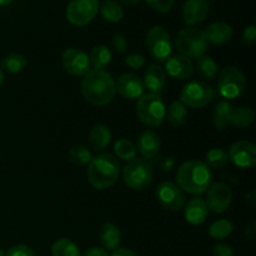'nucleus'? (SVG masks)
<instances>
[{
  "mask_svg": "<svg viewBox=\"0 0 256 256\" xmlns=\"http://www.w3.org/2000/svg\"><path fill=\"white\" fill-rule=\"evenodd\" d=\"M165 72L176 80L190 79L194 74V64L192 59L184 55H174L165 62Z\"/></svg>",
  "mask_w": 256,
  "mask_h": 256,
  "instance_id": "16",
  "label": "nucleus"
},
{
  "mask_svg": "<svg viewBox=\"0 0 256 256\" xmlns=\"http://www.w3.org/2000/svg\"><path fill=\"white\" fill-rule=\"evenodd\" d=\"M246 89V78L236 66H226L218 78V90L225 100L236 99Z\"/></svg>",
  "mask_w": 256,
  "mask_h": 256,
  "instance_id": "7",
  "label": "nucleus"
},
{
  "mask_svg": "<svg viewBox=\"0 0 256 256\" xmlns=\"http://www.w3.org/2000/svg\"><path fill=\"white\" fill-rule=\"evenodd\" d=\"M204 34L206 36L208 42H212L214 45H224L232 40L234 30L226 22H215L206 28Z\"/></svg>",
  "mask_w": 256,
  "mask_h": 256,
  "instance_id": "20",
  "label": "nucleus"
},
{
  "mask_svg": "<svg viewBox=\"0 0 256 256\" xmlns=\"http://www.w3.org/2000/svg\"><path fill=\"white\" fill-rule=\"evenodd\" d=\"M26 58L19 52H10L0 62V69L10 74H18L26 68Z\"/></svg>",
  "mask_w": 256,
  "mask_h": 256,
  "instance_id": "29",
  "label": "nucleus"
},
{
  "mask_svg": "<svg viewBox=\"0 0 256 256\" xmlns=\"http://www.w3.org/2000/svg\"><path fill=\"white\" fill-rule=\"evenodd\" d=\"M156 199L164 209L170 212H179L185 205L184 192L178 186L176 182H164L156 188Z\"/></svg>",
  "mask_w": 256,
  "mask_h": 256,
  "instance_id": "11",
  "label": "nucleus"
},
{
  "mask_svg": "<svg viewBox=\"0 0 256 256\" xmlns=\"http://www.w3.org/2000/svg\"><path fill=\"white\" fill-rule=\"evenodd\" d=\"M232 109L234 108H232V105L228 100H220L214 106V110H212V122H214V126L219 132H224V130L228 129L230 114H232Z\"/></svg>",
  "mask_w": 256,
  "mask_h": 256,
  "instance_id": "24",
  "label": "nucleus"
},
{
  "mask_svg": "<svg viewBox=\"0 0 256 256\" xmlns=\"http://www.w3.org/2000/svg\"><path fill=\"white\" fill-rule=\"evenodd\" d=\"M228 162H229V155L222 148H212L208 152L205 164L210 169H222V168L226 166Z\"/></svg>",
  "mask_w": 256,
  "mask_h": 256,
  "instance_id": "33",
  "label": "nucleus"
},
{
  "mask_svg": "<svg viewBox=\"0 0 256 256\" xmlns=\"http://www.w3.org/2000/svg\"><path fill=\"white\" fill-rule=\"evenodd\" d=\"M5 256H36V254L28 245H15L8 250Z\"/></svg>",
  "mask_w": 256,
  "mask_h": 256,
  "instance_id": "37",
  "label": "nucleus"
},
{
  "mask_svg": "<svg viewBox=\"0 0 256 256\" xmlns=\"http://www.w3.org/2000/svg\"><path fill=\"white\" fill-rule=\"evenodd\" d=\"M175 46L178 52L189 59H199L205 55L209 42L204 32L199 28L189 26L180 30L175 39Z\"/></svg>",
  "mask_w": 256,
  "mask_h": 256,
  "instance_id": "4",
  "label": "nucleus"
},
{
  "mask_svg": "<svg viewBox=\"0 0 256 256\" xmlns=\"http://www.w3.org/2000/svg\"><path fill=\"white\" fill-rule=\"evenodd\" d=\"M112 59V54L106 45H96L92 49L89 55L90 65L94 70H102L110 64Z\"/></svg>",
  "mask_w": 256,
  "mask_h": 256,
  "instance_id": "27",
  "label": "nucleus"
},
{
  "mask_svg": "<svg viewBox=\"0 0 256 256\" xmlns=\"http://www.w3.org/2000/svg\"><path fill=\"white\" fill-rule=\"evenodd\" d=\"M160 136L154 130H145L140 134L136 142V150L142 154V159L152 160L160 150Z\"/></svg>",
  "mask_w": 256,
  "mask_h": 256,
  "instance_id": "18",
  "label": "nucleus"
},
{
  "mask_svg": "<svg viewBox=\"0 0 256 256\" xmlns=\"http://www.w3.org/2000/svg\"><path fill=\"white\" fill-rule=\"evenodd\" d=\"M175 166V158L174 156H165L162 158L159 162V168L162 172H170Z\"/></svg>",
  "mask_w": 256,
  "mask_h": 256,
  "instance_id": "42",
  "label": "nucleus"
},
{
  "mask_svg": "<svg viewBox=\"0 0 256 256\" xmlns=\"http://www.w3.org/2000/svg\"><path fill=\"white\" fill-rule=\"evenodd\" d=\"M154 176L152 160L135 158L122 168V180L128 188L135 192H142L150 186Z\"/></svg>",
  "mask_w": 256,
  "mask_h": 256,
  "instance_id": "5",
  "label": "nucleus"
},
{
  "mask_svg": "<svg viewBox=\"0 0 256 256\" xmlns=\"http://www.w3.org/2000/svg\"><path fill=\"white\" fill-rule=\"evenodd\" d=\"M234 230V225L230 220L220 219L212 222L209 226V236L215 240L226 239Z\"/></svg>",
  "mask_w": 256,
  "mask_h": 256,
  "instance_id": "32",
  "label": "nucleus"
},
{
  "mask_svg": "<svg viewBox=\"0 0 256 256\" xmlns=\"http://www.w3.org/2000/svg\"><path fill=\"white\" fill-rule=\"evenodd\" d=\"M112 142V132L105 124H95L89 132V144L95 152H102Z\"/></svg>",
  "mask_w": 256,
  "mask_h": 256,
  "instance_id": "23",
  "label": "nucleus"
},
{
  "mask_svg": "<svg viewBox=\"0 0 256 256\" xmlns=\"http://www.w3.org/2000/svg\"><path fill=\"white\" fill-rule=\"evenodd\" d=\"M12 0H0V6H5V5H9Z\"/></svg>",
  "mask_w": 256,
  "mask_h": 256,
  "instance_id": "47",
  "label": "nucleus"
},
{
  "mask_svg": "<svg viewBox=\"0 0 256 256\" xmlns=\"http://www.w3.org/2000/svg\"><path fill=\"white\" fill-rule=\"evenodd\" d=\"M208 214H209V209H208L205 200L202 198H192L186 204L184 212L185 220L194 226L204 224Z\"/></svg>",
  "mask_w": 256,
  "mask_h": 256,
  "instance_id": "21",
  "label": "nucleus"
},
{
  "mask_svg": "<svg viewBox=\"0 0 256 256\" xmlns=\"http://www.w3.org/2000/svg\"><path fill=\"white\" fill-rule=\"evenodd\" d=\"M206 206L214 214H222L229 209L232 200V190L224 182H215L206 190Z\"/></svg>",
  "mask_w": 256,
  "mask_h": 256,
  "instance_id": "13",
  "label": "nucleus"
},
{
  "mask_svg": "<svg viewBox=\"0 0 256 256\" xmlns=\"http://www.w3.org/2000/svg\"><path fill=\"white\" fill-rule=\"evenodd\" d=\"M145 44H146L148 52L158 62H166L172 55V36L165 28L159 26V25L152 26L148 32Z\"/></svg>",
  "mask_w": 256,
  "mask_h": 256,
  "instance_id": "9",
  "label": "nucleus"
},
{
  "mask_svg": "<svg viewBox=\"0 0 256 256\" xmlns=\"http://www.w3.org/2000/svg\"><path fill=\"white\" fill-rule=\"evenodd\" d=\"M69 158L72 164L82 166V165L89 164L90 160L92 159V155L90 150L86 149V146H84V145H74L70 149Z\"/></svg>",
  "mask_w": 256,
  "mask_h": 256,
  "instance_id": "35",
  "label": "nucleus"
},
{
  "mask_svg": "<svg viewBox=\"0 0 256 256\" xmlns=\"http://www.w3.org/2000/svg\"><path fill=\"white\" fill-rule=\"evenodd\" d=\"M0 256H5V252H2V249H0Z\"/></svg>",
  "mask_w": 256,
  "mask_h": 256,
  "instance_id": "49",
  "label": "nucleus"
},
{
  "mask_svg": "<svg viewBox=\"0 0 256 256\" xmlns=\"http://www.w3.org/2000/svg\"><path fill=\"white\" fill-rule=\"evenodd\" d=\"M99 242L102 244V249L112 250L119 248L120 242H122V232L116 225L112 222H106L100 228L99 232Z\"/></svg>",
  "mask_w": 256,
  "mask_h": 256,
  "instance_id": "22",
  "label": "nucleus"
},
{
  "mask_svg": "<svg viewBox=\"0 0 256 256\" xmlns=\"http://www.w3.org/2000/svg\"><path fill=\"white\" fill-rule=\"evenodd\" d=\"M145 2L158 12H169L174 6V0H145Z\"/></svg>",
  "mask_w": 256,
  "mask_h": 256,
  "instance_id": "36",
  "label": "nucleus"
},
{
  "mask_svg": "<svg viewBox=\"0 0 256 256\" xmlns=\"http://www.w3.org/2000/svg\"><path fill=\"white\" fill-rule=\"evenodd\" d=\"M255 112L249 106H240L236 109H232L230 114L229 125L236 126L239 129H246L254 122Z\"/></svg>",
  "mask_w": 256,
  "mask_h": 256,
  "instance_id": "25",
  "label": "nucleus"
},
{
  "mask_svg": "<svg viewBox=\"0 0 256 256\" xmlns=\"http://www.w3.org/2000/svg\"><path fill=\"white\" fill-rule=\"evenodd\" d=\"M62 68L72 76H85L90 72L89 55L78 48H69L62 55Z\"/></svg>",
  "mask_w": 256,
  "mask_h": 256,
  "instance_id": "12",
  "label": "nucleus"
},
{
  "mask_svg": "<svg viewBox=\"0 0 256 256\" xmlns=\"http://www.w3.org/2000/svg\"><path fill=\"white\" fill-rule=\"evenodd\" d=\"M114 152L119 159L132 162L136 158V146L128 139H119L114 144Z\"/></svg>",
  "mask_w": 256,
  "mask_h": 256,
  "instance_id": "34",
  "label": "nucleus"
},
{
  "mask_svg": "<svg viewBox=\"0 0 256 256\" xmlns=\"http://www.w3.org/2000/svg\"><path fill=\"white\" fill-rule=\"evenodd\" d=\"M82 94L88 102L95 106L109 104L116 94L114 78L105 70H92L82 79Z\"/></svg>",
  "mask_w": 256,
  "mask_h": 256,
  "instance_id": "1",
  "label": "nucleus"
},
{
  "mask_svg": "<svg viewBox=\"0 0 256 256\" xmlns=\"http://www.w3.org/2000/svg\"><path fill=\"white\" fill-rule=\"evenodd\" d=\"M144 86L152 94H159L166 82V72L159 64H152L144 72Z\"/></svg>",
  "mask_w": 256,
  "mask_h": 256,
  "instance_id": "19",
  "label": "nucleus"
},
{
  "mask_svg": "<svg viewBox=\"0 0 256 256\" xmlns=\"http://www.w3.org/2000/svg\"><path fill=\"white\" fill-rule=\"evenodd\" d=\"M212 256H234V250L229 244L220 242L212 249Z\"/></svg>",
  "mask_w": 256,
  "mask_h": 256,
  "instance_id": "41",
  "label": "nucleus"
},
{
  "mask_svg": "<svg viewBox=\"0 0 256 256\" xmlns=\"http://www.w3.org/2000/svg\"><path fill=\"white\" fill-rule=\"evenodd\" d=\"M165 118L172 128H180L186 122L188 109L180 100H175L169 105Z\"/></svg>",
  "mask_w": 256,
  "mask_h": 256,
  "instance_id": "26",
  "label": "nucleus"
},
{
  "mask_svg": "<svg viewBox=\"0 0 256 256\" xmlns=\"http://www.w3.org/2000/svg\"><path fill=\"white\" fill-rule=\"evenodd\" d=\"M166 108L159 94H144L138 99L136 115L140 122L150 128H158L164 122Z\"/></svg>",
  "mask_w": 256,
  "mask_h": 256,
  "instance_id": "6",
  "label": "nucleus"
},
{
  "mask_svg": "<svg viewBox=\"0 0 256 256\" xmlns=\"http://www.w3.org/2000/svg\"><path fill=\"white\" fill-rule=\"evenodd\" d=\"M214 90L204 80H192L186 82L180 92L179 100L189 108L206 106L212 99Z\"/></svg>",
  "mask_w": 256,
  "mask_h": 256,
  "instance_id": "8",
  "label": "nucleus"
},
{
  "mask_svg": "<svg viewBox=\"0 0 256 256\" xmlns=\"http://www.w3.org/2000/svg\"><path fill=\"white\" fill-rule=\"evenodd\" d=\"M125 64L132 69H142L145 65V59L142 54H129L125 59Z\"/></svg>",
  "mask_w": 256,
  "mask_h": 256,
  "instance_id": "40",
  "label": "nucleus"
},
{
  "mask_svg": "<svg viewBox=\"0 0 256 256\" xmlns=\"http://www.w3.org/2000/svg\"><path fill=\"white\" fill-rule=\"evenodd\" d=\"M255 229H256L255 222H250L249 224L246 225V229H245V236H246L248 239H252V236H254L255 234Z\"/></svg>",
  "mask_w": 256,
  "mask_h": 256,
  "instance_id": "45",
  "label": "nucleus"
},
{
  "mask_svg": "<svg viewBox=\"0 0 256 256\" xmlns=\"http://www.w3.org/2000/svg\"><path fill=\"white\" fill-rule=\"evenodd\" d=\"M100 14L108 22H119L124 18V9L115 0H104L99 5Z\"/></svg>",
  "mask_w": 256,
  "mask_h": 256,
  "instance_id": "28",
  "label": "nucleus"
},
{
  "mask_svg": "<svg viewBox=\"0 0 256 256\" xmlns=\"http://www.w3.org/2000/svg\"><path fill=\"white\" fill-rule=\"evenodd\" d=\"M112 46H114V49L116 50L118 52L124 54V52H126L129 44H128L126 38H125L122 32H115V34L112 35Z\"/></svg>",
  "mask_w": 256,
  "mask_h": 256,
  "instance_id": "38",
  "label": "nucleus"
},
{
  "mask_svg": "<svg viewBox=\"0 0 256 256\" xmlns=\"http://www.w3.org/2000/svg\"><path fill=\"white\" fill-rule=\"evenodd\" d=\"M120 175V164L112 154H98L88 166V179L95 189L104 190L114 186Z\"/></svg>",
  "mask_w": 256,
  "mask_h": 256,
  "instance_id": "3",
  "label": "nucleus"
},
{
  "mask_svg": "<svg viewBox=\"0 0 256 256\" xmlns=\"http://www.w3.org/2000/svg\"><path fill=\"white\" fill-rule=\"evenodd\" d=\"M115 89L122 98L135 100L139 99L142 95H144L145 86L142 79H140L136 74L125 72V74H122L116 79Z\"/></svg>",
  "mask_w": 256,
  "mask_h": 256,
  "instance_id": "15",
  "label": "nucleus"
},
{
  "mask_svg": "<svg viewBox=\"0 0 256 256\" xmlns=\"http://www.w3.org/2000/svg\"><path fill=\"white\" fill-rule=\"evenodd\" d=\"M80 256H109V255H108L106 250L102 249V248L92 246V248H89L84 254Z\"/></svg>",
  "mask_w": 256,
  "mask_h": 256,
  "instance_id": "43",
  "label": "nucleus"
},
{
  "mask_svg": "<svg viewBox=\"0 0 256 256\" xmlns=\"http://www.w3.org/2000/svg\"><path fill=\"white\" fill-rule=\"evenodd\" d=\"M242 40L246 46H252L256 42V28L255 25H249L244 29L242 35Z\"/></svg>",
  "mask_w": 256,
  "mask_h": 256,
  "instance_id": "39",
  "label": "nucleus"
},
{
  "mask_svg": "<svg viewBox=\"0 0 256 256\" xmlns=\"http://www.w3.org/2000/svg\"><path fill=\"white\" fill-rule=\"evenodd\" d=\"M196 70L200 78L204 79V82H206V80H214L216 78L219 68H218V64L212 56L202 55L198 59Z\"/></svg>",
  "mask_w": 256,
  "mask_h": 256,
  "instance_id": "30",
  "label": "nucleus"
},
{
  "mask_svg": "<svg viewBox=\"0 0 256 256\" xmlns=\"http://www.w3.org/2000/svg\"><path fill=\"white\" fill-rule=\"evenodd\" d=\"M209 0H186L182 5V20L188 25L200 24L209 15Z\"/></svg>",
  "mask_w": 256,
  "mask_h": 256,
  "instance_id": "17",
  "label": "nucleus"
},
{
  "mask_svg": "<svg viewBox=\"0 0 256 256\" xmlns=\"http://www.w3.org/2000/svg\"><path fill=\"white\" fill-rule=\"evenodd\" d=\"M212 169L200 160H189L179 166L176 172L178 186L188 194L202 195L212 185Z\"/></svg>",
  "mask_w": 256,
  "mask_h": 256,
  "instance_id": "2",
  "label": "nucleus"
},
{
  "mask_svg": "<svg viewBox=\"0 0 256 256\" xmlns=\"http://www.w3.org/2000/svg\"><path fill=\"white\" fill-rule=\"evenodd\" d=\"M122 4L128 5V6H132V5L139 4V2H142V0H122Z\"/></svg>",
  "mask_w": 256,
  "mask_h": 256,
  "instance_id": "46",
  "label": "nucleus"
},
{
  "mask_svg": "<svg viewBox=\"0 0 256 256\" xmlns=\"http://www.w3.org/2000/svg\"><path fill=\"white\" fill-rule=\"evenodd\" d=\"M228 155H229V162L242 169H249L256 164L255 145L248 140L234 142L230 146Z\"/></svg>",
  "mask_w": 256,
  "mask_h": 256,
  "instance_id": "14",
  "label": "nucleus"
},
{
  "mask_svg": "<svg viewBox=\"0 0 256 256\" xmlns=\"http://www.w3.org/2000/svg\"><path fill=\"white\" fill-rule=\"evenodd\" d=\"M2 82H4V72H2V70L0 69V86L2 85Z\"/></svg>",
  "mask_w": 256,
  "mask_h": 256,
  "instance_id": "48",
  "label": "nucleus"
},
{
  "mask_svg": "<svg viewBox=\"0 0 256 256\" xmlns=\"http://www.w3.org/2000/svg\"><path fill=\"white\" fill-rule=\"evenodd\" d=\"M99 12V0H72L66 8V19L74 26H86Z\"/></svg>",
  "mask_w": 256,
  "mask_h": 256,
  "instance_id": "10",
  "label": "nucleus"
},
{
  "mask_svg": "<svg viewBox=\"0 0 256 256\" xmlns=\"http://www.w3.org/2000/svg\"><path fill=\"white\" fill-rule=\"evenodd\" d=\"M112 256H139L135 252H132V249H128V248H118L112 252Z\"/></svg>",
  "mask_w": 256,
  "mask_h": 256,
  "instance_id": "44",
  "label": "nucleus"
},
{
  "mask_svg": "<svg viewBox=\"0 0 256 256\" xmlns=\"http://www.w3.org/2000/svg\"><path fill=\"white\" fill-rule=\"evenodd\" d=\"M52 256H80V250L75 242L62 238L52 245Z\"/></svg>",
  "mask_w": 256,
  "mask_h": 256,
  "instance_id": "31",
  "label": "nucleus"
}]
</instances>
